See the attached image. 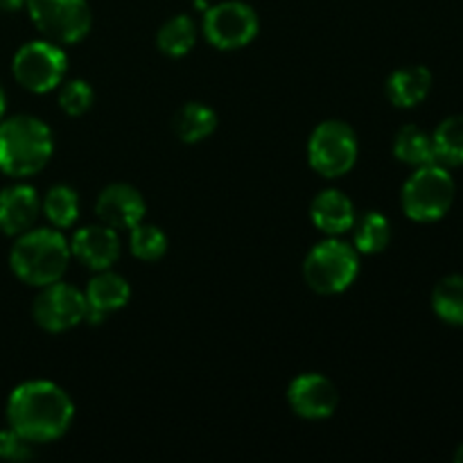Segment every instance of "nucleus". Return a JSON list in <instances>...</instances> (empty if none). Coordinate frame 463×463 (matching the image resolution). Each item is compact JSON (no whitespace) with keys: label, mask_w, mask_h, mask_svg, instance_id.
I'll list each match as a JSON object with an SVG mask.
<instances>
[{"label":"nucleus","mask_w":463,"mask_h":463,"mask_svg":"<svg viewBox=\"0 0 463 463\" xmlns=\"http://www.w3.org/2000/svg\"><path fill=\"white\" fill-rule=\"evenodd\" d=\"M360 143L348 122L326 120L315 127L307 140V161L317 175L339 179L355 167Z\"/></svg>","instance_id":"423d86ee"},{"label":"nucleus","mask_w":463,"mask_h":463,"mask_svg":"<svg viewBox=\"0 0 463 463\" xmlns=\"http://www.w3.org/2000/svg\"><path fill=\"white\" fill-rule=\"evenodd\" d=\"M197 43V25L190 16L179 14L161 25L156 34V45L167 57H185Z\"/></svg>","instance_id":"4be33fe9"},{"label":"nucleus","mask_w":463,"mask_h":463,"mask_svg":"<svg viewBox=\"0 0 463 463\" xmlns=\"http://www.w3.org/2000/svg\"><path fill=\"white\" fill-rule=\"evenodd\" d=\"M72 258L93 271L111 269L120 258L118 231L107 224H90L77 231L71 240Z\"/></svg>","instance_id":"ddd939ff"},{"label":"nucleus","mask_w":463,"mask_h":463,"mask_svg":"<svg viewBox=\"0 0 463 463\" xmlns=\"http://www.w3.org/2000/svg\"><path fill=\"white\" fill-rule=\"evenodd\" d=\"M260 30V21L251 5L242 0H224L203 12V34L217 50H240L251 43Z\"/></svg>","instance_id":"1a4fd4ad"},{"label":"nucleus","mask_w":463,"mask_h":463,"mask_svg":"<svg viewBox=\"0 0 463 463\" xmlns=\"http://www.w3.org/2000/svg\"><path fill=\"white\" fill-rule=\"evenodd\" d=\"M432 145L439 165H463V116L446 118L432 134Z\"/></svg>","instance_id":"5701e85b"},{"label":"nucleus","mask_w":463,"mask_h":463,"mask_svg":"<svg viewBox=\"0 0 463 463\" xmlns=\"http://www.w3.org/2000/svg\"><path fill=\"white\" fill-rule=\"evenodd\" d=\"M34 457L32 443L23 439L21 434L14 432L12 428L0 430V459L3 461H27Z\"/></svg>","instance_id":"bb28decb"},{"label":"nucleus","mask_w":463,"mask_h":463,"mask_svg":"<svg viewBox=\"0 0 463 463\" xmlns=\"http://www.w3.org/2000/svg\"><path fill=\"white\" fill-rule=\"evenodd\" d=\"M351 231L353 247L357 249V253H364V256L383 253L389 247V242H392V224L378 211H369L357 217Z\"/></svg>","instance_id":"a211bd4d"},{"label":"nucleus","mask_w":463,"mask_h":463,"mask_svg":"<svg viewBox=\"0 0 463 463\" xmlns=\"http://www.w3.org/2000/svg\"><path fill=\"white\" fill-rule=\"evenodd\" d=\"M5 109H7V99H5V90L0 89V120L5 118Z\"/></svg>","instance_id":"c85d7f7f"},{"label":"nucleus","mask_w":463,"mask_h":463,"mask_svg":"<svg viewBox=\"0 0 463 463\" xmlns=\"http://www.w3.org/2000/svg\"><path fill=\"white\" fill-rule=\"evenodd\" d=\"M71 242L59 229H30L9 251V267L18 280L32 288L57 283L71 265Z\"/></svg>","instance_id":"7ed1b4c3"},{"label":"nucleus","mask_w":463,"mask_h":463,"mask_svg":"<svg viewBox=\"0 0 463 463\" xmlns=\"http://www.w3.org/2000/svg\"><path fill=\"white\" fill-rule=\"evenodd\" d=\"M455 461H459V463H463V443L459 448H457V452H455Z\"/></svg>","instance_id":"c756f323"},{"label":"nucleus","mask_w":463,"mask_h":463,"mask_svg":"<svg viewBox=\"0 0 463 463\" xmlns=\"http://www.w3.org/2000/svg\"><path fill=\"white\" fill-rule=\"evenodd\" d=\"M36 30L57 45L80 43L93 25L86 0H25Z\"/></svg>","instance_id":"6e6552de"},{"label":"nucleus","mask_w":463,"mask_h":463,"mask_svg":"<svg viewBox=\"0 0 463 463\" xmlns=\"http://www.w3.org/2000/svg\"><path fill=\"white\" fill-rule=\"evenodd\" d=\"M32 317L36 326L45 333H66L86 321V297L75 285L63 280L39 288L34 303H32Z\"/></svg>","instance_id":"9d476101"},{"label":"nucleus","mask_w":463,"mask_h":463,"mask_svg":"<svg viewBox=\"0 0 463 463\" xmlns=\"http://www.w3.org/2000/svg\"><path fill=\"white\" fill-rule=\"evenodd\" d=\"M54 152L50 127L34 116L0 120V172L12 179H27L43 170Z\"/></svg>","instance_id":"f03ea898"},{"label":"nucleus","mask_w":463,"mask_h":463,"mask_svg":"<svg viewBox=\"0 0 463 463\" xmlns=\"http://www.w3.org/2000/svg\"><path fill=\"white\" fill-rule=\"evenodd\" d=\"M288 402L294 414L306 420H324L337 411L339 392L330 378L321 373H301L289 383Z\"/></svg>","instance_id":"9b49d317"},{"label":"nucleus","mask_w":463,"mask_h":463,"mask_svg":"<svg viewBox=\"0 0 463 463\" xmlns=\"http://www.w3.org/2000/svg\"><path fill=\"white\" fill-rule=\"evenodd\" d=\"M360 274V253L353 244L328 238L315 244L303 260V279L307 288L324 297L342 294Z\"/></svg>","instance_id":"20e7f679"},{"label":"nucleus","mask_w":463,"mask_h":463,"mask_svg":"<svg viewBox=\"0 0 463 463\" xmlns=\"http://www.w3.org/2000/svg\"><path fill=\"white\" fill-rule=\"evenodd\" d=\"M25 7V0H0V12H18Z\"/></svg>","instance_id":"cd10ccee"},{"label":"nucleus","mask_w":463,"mask_h":463,"mask_svg":"<svg viewBox=\"0 0 463 463\" xmlns=\"http://www.w3.org/2000/svg\"><path fill=\"white\" fill-rule=\"evenodd\" d=\"M167 235L163 233L158 226L152 224H136L134 229H129V249L138 260L145 262H156L161 260L167 253Z\"/></svg>","instance_id":"393cba45"},{"label":"nucleus","mask_w":463,"mask_h":463,"mask_svg":"<svg viewBox=\"0 0 463 463\" xmlns=\"http://www.w3.org/2000/svg\"><path fill=\"white\" fill-rule=\"evenodd\" d=\"M217 129V113L202 102H188L176 111L175 131L184 143L194 145L206 140Z\"/></svg>","instance_id":"6ab92c4d"},{"label":"nucleus","mask_w":463,"mask_h":463,"mask_svg":"<svg viewBox=\"0 0 463 463\" xmlns=\"http://www.w3.org/2000/svg\"><path fill=\"white\" fill-rule=\"evenodd\" d=\"M41 213L48 217L54 229H71L80 217V194L71 185H52L41 199Z\"/></svg>","instance_id":"412c9836"},{"label":"nucleus","mask_w":463,"mask_h":463,"mask_svg":"<svg viewBox=\"0 0 463 463\" xmlns=\"http://www.w3.org/2000/svg\"><path fill=\"white\" fill-rule=\"evenodd\" d=\"M393 156L411 167H423L437 163L434 158L432 136L416 125H405L393 138Z\"/></svg>","instance_id":"aec40b11"},{"label":"nucleus","mask_w":463,"mask_h":463,"mask_svg":"<svg viewBox=\"0 0 463 463\" xmlns=\"http://www.w3.org/2000/svg\"><path fill=\"white\" fill-rule=\"evenodd\" d=\"M86 321L102 324L111 312L120 310L129 303L131 288L127 279L111 269L95 271L93 279L86 285Z\"/></svg>","instance_id":"4468645a"},{"label":"nucleus","mask_w":463,"mask_h":463,"mask_svg":"<svg viewBox=\"0 0 463 463\" xmlns=\"http://www.w3.org/2000/svg\"><path fill=\"white\" fill-rule=\"evenodd\" d=\"M41 215V199L27 184H14L0 190V233L18 238L30 231Z\"/></svg>","instance_id":"2eb2a0df"},{"label":"nucleus","mask_w":463,"mask_h":463,"mask_svg":"<svg viewBox=\"0 0 463 463\" xmlns=\"http://www.w3.org/2000/svg\"><path fill=\"white\" fill-rule=\"evenodd\" d=\"M145 211H147L145 197L138 188L129 184L107 185L95 202V213H98L99 222L116 231L134 229L136 224L143 222Z\"/></svg>","instance_id":"f8f14e48"},{"label":"nucleus","mask_w":463,"mask_h":463,"mask_svg":"<svg viewBox=\"0 0 463 463\" xmlns=\"http://www.w3.org/2000/svg\"><path fill=\"white\" fill-rule=\"evenodd\" d=\"M68 71V57L61 45L48 39L27 41L12 59L14 80L32 93H50L63 84Z\"/></svg>","instance_id":"0eeeda50"},{"label":"nucleus","mask_w":463,"mask_h":463,"mask_svg":"<svg viewBox=\"0 0 463 463\" xmlns=\"http://www.w3.org/2000/svg\"><path fill=\"white\" fill-rule=\"evenodd\" d=\"M457 185L448 167L439 163L416 167L414 175L402 185V211L414 222H437L448 215L455 202Z\"/></svg>","instance_id":"39448f33"},{"label":"nucleus","mask_w":463,"mask_h":463,"mask_svg":"<svg viewBox=\"0 0 463 463\" xmlns=\"http://www.w3.org/2000/svg\"><path fill=\"white\" fill-rule=\"evenodd\" d=\"M310 220L321 233H326L328 238H339L353 229L357 213L351 197H346L342 190L328 188L312 199Z\"/></svg>","instance_id":"dca6fc26"},{"label":"nucleus","mask_w":463,"mask_h":463,"mask_svg":"<svg viewBox=\"0 0 463 463\" xmlns=\"http://www.w3.org/2000/svg\"><path fill=\"white\" fill-rule=\"evenodd\" d=\"M432 310L446 324L463 328V276H446L434 285Z\"/></svg>","instance_id":"b1692460"},{"label":"nucleus","mask_w":463,"mask_h":463,"mask_svg":"<svg viewBox=\"0 0 463 463\" xmlns=\"http://www.w3.org/2000/svg\"><path fill=\"white\" fill-rule=\"evenodd\" d=\"M95 102V93L90 89L89 81L84 80H71L63 81L61 90H59V107L66 116L80 118L86 111H90Z\"/></svg>","instance_id":"a878e982"},{"label":"nucleus","mask_w":463,"mask_h":463,"mask_svg":"<svg viewBox=\"0 0 463 463\" xmlns=\"http://www.w3.org/2000/svg\"><path fill=\"white\" fill-rule=\"evenodd\" d=\"M7 428L21 434L32 446L61 439L75 419V402L50 380H27L18 384L5 407Z\"/></svg>","instance_id":"f257e3e1"},{"label":"nucleus","mask_w":463,"mask_h":463,"mask_svg":"<svg viewBox=\"0 0 463 463\" xmlns=\"http://www.w3.org/2000/svg\"><path fill=\"white\" fill-rule=\"evenodd\" d=\"M432 90V72L425 66L398 68L387 80V98L398 109H414Z\"/></svg>","instance_id":"f3484780"}]
</instances>
